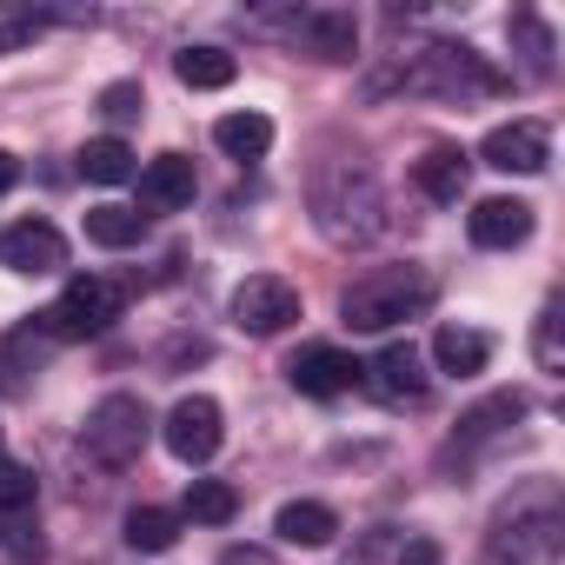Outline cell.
Listing matches in <instances>:
<instances>
[{"label":"cell","mask_w":565,"mask_h":565,"mask_svg":"<svg viewBox=\"0 0 565 565\" xmlns=\"http://www.w3.org/2000/svg\"><path fill=\"white\" fill-rule=\"evenodd\" d=\"M565 545V505L552 479H532L525 492H512L486 532V558L479 565H552Z\"/></svg>","instance_id":"1"},{"label":"cell","mask_w":565,"mask_h":565,"mask_svg":"<svg viewBox=\"0 0 565 565\" xmlns=\"http://www.w3.org/2000/svg\"><path fill=\"white\" fill-rule=\"evenodd\" d=\"M386 87H406V94H439V100H492V94H505V74L479 54V47H466V41H433V47H419L413 61H399L393 74H380L373 81V94H386Z\"/></svg>","instance_id":"2"},{"label":"cell","mask_w":565,"mask_h":565,"mask_svg":"<svg viewBox=\"0 0 565 565\" xmlns=\"http://www.w3.org/2000/svg\"><path fill=\"white\" fill-rule=\"evenodd\" d=\"M313 220L333 246H366V239L386 233V193L366 167L333 160V167L313 173Z\"/></svg>","instance_id":"3"},{"label":"cell","mask_w":565,"mask_h":565,"mask_svg":"<svg viewBox=\"0 0 565 565\" xmlns=\"http://www.w3.org/2000/svg\"><path fill=\"white\" fill-rule=\"evenodd\" d=\"M433 307V273L426 266H373L340 294V320L353 333H393Z\"/></svg>","instance_id":"4"},{"label":"cell","mask_w":565,"mask_h":565,"mask_svg":"<svg viewBox=\"0 0 565 565\" xmlns=\"http://www.w3.org/2000/svg\"><path fill=\"white\" fill-rule=\"evenodd\" d=\"M147 433H153L147 399H140V393H107V399L87 413V426H81V452H87L94 466H107V472H127V466L147 452Z\"/></svg>","instance_id":"5"},{"label":"cell","mask_w":565,"mask_h":565,"mask_svg":"<svg viewBox=\"0 0 565 565\" xmlns=\"http://www.w3.org/2000/svg\"><path fill=\"white\" fill-rule=\"evenodd\" d=\"M120 307H127V294L114 287V279L81 273V279H67V287H61V300L41 313V333L47 340H94V333H107L120 320Z\"/></svg>","instance_id":"6"},{"label":"cell","mask_w":565,"mask_h":565,"mask_svg":"<svg viewBox=\"0 0 565 565\" xmlns=\"http://www.w3.org/2000/svg\"><path fill=\"white\" fill-rule=\"evenodd\" d=\"M226 313H233V327H239V333L273 340V333H287V327L300 320V294H294L279 273H253V279H239V287H233Z\"/></svg>","instance_id":"7"},{"label":"cell","mask_w":565,"mask_h":565,"mask_svg":"<svg viewBox=\"0 0 565 565\" xmlns=\"http://www.w3.org/2000/svg\"><path fill=\"white\" fill-rule=\"evenodd\" d=\"M160 439H167V452H173L180 466H206V459L220 452V439H226V413H220V399H206V393H186V399L167 413Z\"/></svg>","instance_id":"8"},{"label":"cell","mask_w":565,"mask_h":565,"mask_svg":"<svg viewBox=\"0 0 565 565\" xmlns=\"http://www.w3.org/2000/svg\"><path fill=\"white\" fill-rule=\"evenodd\" d=\"M360 380H366L386 406H419V399H426V386H433V373H426V360H419V347H413V340L380 347V353L360 366Z\"/></svg>","instance_id":"9"},{"label":"cell","mask_w":565,"mask_h":565,"mask_svg":"<svg viewBox=\"0 0 565 565\" xmlns=\"http://www.w3.org/2000/svg\"><path fill=\"white\" fill-rule=\"evenodd\" d=\"M479 160H486L492 173H545L552 134H545V120H505V127H492V134L479 140Z\"/></svg>","instance_id":"10"},{"label":"cell","mask_w":565,"mask_h":565,"mask_svg":"<svg viewBox=\"0 0 565 565\" xmlns=\"http://www.w3.org/2000/svg\"><path fill=\"white\" fill-rule=\"evenodd\" d=\"M287 380H294V393H307V399H340V393L360 386V360L340 353V347H327V340H313V347H300V353L287 360Z\"/></svg>","instance_id":"11"},{"label":"cell","mask_w":565,"mask_h":565,"mask_svg":"<svg viewBox=\"0 0 565 565\" xmlns=\"http://www.w3.org/2000/svg\"><path fill=\"white\" fill-rule=\"evenodd\" d=\"M287 34L313 54V61H353L360 54V21L347 8H300L287 21Z\"/></svg>","instance_id":"12"},{"label":"cell","mask_w":565,"mask_h":565,"mask_svg":"<svg viewBox=\"0 0 565 565\" xmlns=\"http://www.w3.org/2000/svg\"><path fill=\"white\" fill-rule=\"evenodd\" d=\"M0 266H14V273H28V279L61 273V266H67V239H61V226H47V220H21V226H8V233H0Z\"/></svg>","instance_id":"13"},{"label":"cell","mask_w":565,"mask_h":565,"mask_svg":"<svg viewBox=\"0 0 565 565\" xmlns=\"http://www.w3.org/2000/svg\"><path fill=\"white\" fill-rule=\"evenodd\" d=\"M466 233H472V246H486V253H512V246H525V239H532V206H525V200L492 193V200H479V206H472Z\"/></svg>","instance_id":"14"},{"label":"cell","mask_w":565,"mask_h":565,"mask_svg":"<svg viewBox=\"0 0 565 565\" xmlns=\"http://www.w3.org/2000/svg\"><path fill=\"white\" fill-rule=\"evenodd\" d=\"M134 180H140V206H147V213H180V206H193V186H200L186 153H160V160H147Z\"/></svg>","instance_id":"15"},{"label":"cell","mask_w":565,"mask_h":565,"mask_svg":"<svg viewBox=\"0 0 565 565\" xmlns=\"http://www.w3.org/2000/svg\"><path fill=\"white\" fill-rule=\"evenodd\" d=\"M273 532L287 539V545H307V552H320V545H333V532H340V512H333V505H320V499H287V505H279V519H273Z\"/></svg>","instance_id":"16"},{"label":"cell","mask_w":565,"mask_h":565,"mask_svg":"<svg viewBox=\"0 0 565 565\" xmlns=\"http://www.w3.org/2000/svg\"><path fill=\"white\" fill-rule=\"evenodd\" d=\"M466 173H472V160H466L459 147H426V160L413 167V180H419V193H426L433 206H459Z\"/></svg>","instance_id":"17"},{"label":"cell","mask_w":565,"mask_h":565,"mask_svg":"<svg viewBox=\"0 0 565 565\" xmlns=\"http://www.w3.org/2000/svg\"><path fill=\"white\" fill-rule=\"evenodd\" d=\"M486 360H492V340H486L479 327H439V333H433V366H439V373L472 380V373H486Z\"/></svg>","instance_id":"18"},{"label":"cell","mask_w":565,"mask_h":565,"mask_svg":"<svg viewBox=\"0 0 565 565\" xmlns=\"http://www.w3.org/2000/svg\"><path fill=\"white\" fill-rule=\"evenodd\" d=\"M173 74H180V87H193V94H220V87H233L239 61H233L226 47H180V54H173Z\"/></svg>","instance_id":"19"},{"label":"cell","mask_w":565,"mask_h":565,"mask_svg":"<svg viewBox=\"0 0 565 565\" xmlns=\"http://www.w3.org/2000/svg\"><path fill=\"white\" fill-rule=\"evenodd\" d=\"M525 419V393H492V399H479L466 419H459V446H486V439H499L505 426H519Z\"/></svg>","instance_id":"20"},{"label":"cell","mask_w":565,"mask_h":565,"mask_svg":"<svg viewBox=\"0 0 565 565\" xmlns=\"http://www.w3.org/2000/svg\"><path fill=\"white\" fill-rule=\"evenodd\" d=\"M81 173H87L94 186H127L140 167H134V147H127L120 134H100V140L81 147Z\"/></svg>","instance_id":"21"},{"label":"cell","mask_w":565,"mask_h":565,"mask_svg":"<svg viewBox=\"0 0 565 565\" xmlns=\"http://www.w3.org/2000/svg\"><path fill=\"white\" fill-rule=\"evenodd\" d=\"M213 140H220V153H233V160H259V153L273 147V120H266V114H226V120H213Z\"/></svg>","instance_id":"22"},{"label":"cell","mask_w":565,"mask_h":565,"mask_svg":"<svg viewBox=\"0 0 565 565\" xmlns=\"http://www.w3.org/2000/svg\"><path fill=\"white\" fill-rule=\"evenodd\" d=\"M505 34H512V47H519L525 74H532V81H552V54H558V47H552V28H545L539 14H512V21H505Z\"/></svg>","instance_id":"23"},{"label":"cell","mask_w":565,"mask_h":565,"mask_svg":"<svg viewBox=\"0 0 565 565\" xmlns=\"http://www.w3.org/2000/svg\"><path fill=\"white\" fill-rule=\"evenodd\" d=\"M140 233H147V213L140 206H94L87 213V239L94 246H114L120 253V246H140Z\"/></svg>","instance_id":"24"},{"label":"cell","mask_w":565,"mask_h":565,"mask_svg":"<svg viewBox=\"0 0 565 565\" xmlns=\"http://www.w3.org/2000/svg\"><path fill=\"white\" fill-rule=\"evenodd\" d=\"M193 525H226L233 512H239V492L226 486V479H193L186 486V505H180Z\"/></svg>","instance_id":"25"},{"label":"cell","mask_w":565,"mask_h":565,"mask_svg":"<svg viewBox=\"0 0 565 565\" xmlns=\"http://www.w3.org/2000/svg\"><path fill=\"white\" fill-rule=\"evenodd\" d=\"M180 539V512H167V505H134L127 512V545L134 552H167Z\"/></svg>","instance_id":"26"},{"label":"cell","mask_w":565,"mask_h":565,"mask_svg":"<svg viewBox=\"0 0 565 565\" xmlns=\"http://www.w3.org/2000/svg\"><path fill=\"white\" fill-rule=\"evenodd\" d=\"M34 492H41V479H34V466H21V459H8L0 452V512H28L34 505Z\"/></svg>","instance_id":"27"},{"label":"cell","mask_w":565,"mask_h":565,"mask_svg":"<svg viewBox=\"0 0 565 565\" xmlns=\"http://www.w3.org/2000/svg\"><path fill=\"white\" fill-rule=\"evenodd\" d=\"M532 360H539V373H565V347H558V300H545V307H539Z\"/></svg>","instance_id":"28"},{"label":"cell","mask_w":565,"mask_h":565,"mask_svg":"<svg viewBox=\"0 0 565 565\" xmlns=\"http://www.w3.org/2000/svg\"><path fill=\"white\" fill-rule=\"evenodd\" d=\"M140 107H147V94H140V81H114V87L100 94V114H107L114 127H127V120H140Z\"/></svg>","instance_id":"29"},{"label":"cell","mask_w":565,"mask_h":565,"mask_svg":"<svg viewBox=\"0 0 565 565\" xmlns=\"http://www.w3.org/2000/svg\"><path fill=\"white\" fill-rule=\"evenodd\" d=\"M399 565H446V552H439L433 539H406V552H399Z\"/></svg>","instance_id":"30"},{"label":"cell","mask_w":565,"mask_h":565,"mask_svg":"<svg viewBox=\"0 0 565 565\" xmlns=\"http://www.w3.org/2000/svg\"><path fill=\"white\" fill-rule=\"evenodd\" d=\"M41 34V21H8V28H0V54H14V47H28Z\"/></svg>","instance_id":"31"},{"label":"cell","mask_w":565,"mask_h":565,"mask_svg":"<svg viewBox=\"0 0 565 565\" xmlns=\"http://www.w3.org/2000/svg\"><path fill=\"white\" fill-rule=\"evenodd\" d=\"M220 565H273V552H266V545H226Z\"/></svg>","instance_id":"32"},{"label":"cell","mask_w":565,"mask_h":565,"mask_svg":"<svg viewBox=\"0 0 565 565\" xmlns=\"http://www.w3.org/2000/svg\"><path fill=\"white\" fill-rule=\"evenodd\" d=\"M14 180H21V160H14L8 147H0V193H14Z\"/></svg>","instance_id":"33"}]
</instances>
